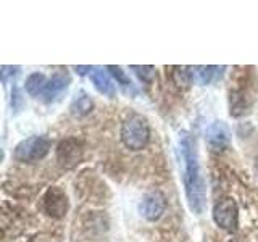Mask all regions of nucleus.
<instances>
[{
	"label": "nucleus",
	"mask_w": 258,
	"mask_h": 242,
	"mask_svg": "<svg viewBox=\"0 0 258 242\" xmlns=\"http://www.w3.org/2000/svg\"><path fill=\"white\" fill-rule=\"evenodd\" d=\"M52 147V142L45 136H31L28 139L21 141L15 147L13 155L23 163H32V161L42 160Z\"/></svg>",
	"instance_id": "7ed1b4c3"
},
{
	"label": "nucleus",
	"mask_w": 258,
	"mask_h": 242,
	"mask_svg": "<svg viewBox=\"0 0 258 242\" xmlns=\"http://www.w3.org/2000/svg\"><path fill=\"white\" fill-rule=\"evenodd\" d=\"M68 86H70V76L68 75H55L47 83L44 92L40 97L44 99V102L50 103V102L58 99V97L68 89Z\"/></svg>",
	"instance_id": "1a4fd4ad"
},
{
	"label": "nucleus",
	"mask_w": 258,
	"mask_h": 242,
	"mask_svg": "<svg viewBox=\"0 0 258 242\" xmlns=\"http://www.w3.org/2000/svg\"><path fill=\"white\" fill-rule=\"evenodd\" d=\"M205 139L208 145L215 150H223L229 145L231 141V134L229 129L223 121H213L212 125L207 128L205 131Z\"/></svg>",
	"instance_id": "0eeeda50"
},
{
	"label": "nucleus",
	"mask_w": 258,
	"mask_h": 242,
	"mask_svg": "<svg viewBox=\"0 0 258 242\" xmlns=\"http://www.w3.org/2000/svg\"><path fill=\"white\" fill-rule=\"evenodd\" d=\"M166 210V199L160 191H152L144 196L142 202L139 204L141 215L149 221H157Z\"/></svg>",
	"instance_id": "39448f33"
},
{
	"label": "nucleus",
	"mask_w": 258,
	"mask_h": 242,
	"mask_svg": "<svg viewBox=\"0 0 258 242\" xmlns=\"http://www.w3.org/2000/svg\"><path fill=\"white\" fill-rule=\"evenodd\" d=\"M47 83H48V81H47V78L42 75V73H32V75L28 76L24 87H26V92L29 95L36 97V95H42Z\"/></svg>",
	"instance_id": "ddd939ff"
},
{
	"label": "nucleus",
	"mask_w": 258,
	"mask_h": 242,
	"mask_svg": "<svg viewBox=\"0 0 258 242\" xmlns=\"http://www.w3.org/2000/svg\"><path fill=\"white\" fill-rule=\"evenodd\" d=\"M179 153L184 166V188H185V197H187L189 208L196 215H200L205 207V184L202 179L200 173V163H199V153L196 141L192 136L185 131L179 133Z\"/></svg>",
	"instance_id": "f257e3e1"
},
{
	"label": "nucleus",
	"mask_w": 258,
	"mask_h": 242,
	"mask_svg": "<svg viewBox=\"0 0 258 242\" xmlns=\"http://www.w3.org/2000/svg\"><path fill=\"white\" fill-rule=\"evenodd\" d=\"M150 128L141 115H131L121 126V141L131 150H142L149 144Z\"/></svg>",
	"instance_id": "f03ea898"
},
{
	"label": "nucleus",
	"mask_w": 258,
	"mask_h": 242,
	"mask_svg": "<svg viewBox=\"0 0 258 242\" xmlns=\"http://www.w3.org/2000/svg\"><path fill=\"white\" fill-rule=\"evenodd\" d=\"M91 81L100 94L108 95V97L115 95V84H113V81H111V78L107 71H103L102 68H92Z\"/></svg>",
	"instance_id": "9d476101"
},
{
	"label": "nucleus",
	"mask_w": 258,
	"mask_h": 242,
	"mask_svg": "<svg viewBox=\"0 0 258 242\" xmlns=\"http://www.w3.org/2000/svg\"><path fill=\"white\" fill-rule=\"evenodd\" d=\"M83 155V149H81V144L76 139H67L60 142L58 149H56V158H58L61 166H75L78 161L81 160Z\"/></svg>",
	"instance_id": "6e6552de"
},
{
	"label": "nucleus",
	"mask_w": 258,
	"mask_h": 242,
	"mask_svg": "<svg viewBox=\"0 0 258 242\" xmlns=\"http://www.w3.org/2000/svg\"><path fill=\"white\" fill-rule=\"evenodd\" d=\"M20 73V67H8V65H4L2 67V83L7 84L8 79L16 76Z\"/></svg>",
	"instance_id": "dca6fc26"
},
{
	"label": "nucleus",
	"mask_w": 258,
	"mask_h": 242,
	"mask_svg": "<svg viewBox=\"0 0 258 242\" xmlns=\"http://www.w3.org/2000/svg\"><path fill=\"white\" fill-rule=\"evenodd\" d=\"M44 208L48 216L63 218L68 212V197L61 189L50 188L44 197Z\"/></svg>",
	"instance_id": "423d86ee"
},
{
	"label": "nucleus",
	"mask_w": 258,
	"mask_h": 242,
	"mask_svg": "<svg viewBox=\"0 0 258 242\" xmlns=\"http://www.w3.org/2000/svg\"><path fill=\"white\" fill-rule=\"evenodd\" d=\"M92 108H94V102L84 91L78 92L70 105V111L75 118H83V116L89 115Z\"/></svg>",
	"instance_id": "9b49d317"
},
{
	"label": "nucleus",
	"mask_w": 258,
	"mask_h": 242,
	"mask_svg": "<svg viewBox=\"0 0 258 242\" xmlns=\"http://www.w3.org/2000/svg\"><path fill=\"white\" fill-rule=\"evenodd\" d=\"M75 70L79 73V75H86V71H92L91 67H75Z\"/></svg>",
	"instance_id": "f3484780"
},
{
	"label": "nucleus",
	"mask_w": 258,
	"mask_h": 242,
	"mask_svg": "<svg viewBox=\"0 0 258 242\" xmlns=\"http://www.w3.org/2000/svg\"><path fill=\"white\" fill-rule=\"evenodd\" d=\"M213 220L221 229L234 232L239 226V208L232 199H221L213 207Z\"/></svg>",
	"instance_id": "20e7f679"
},
{
	"label": "nucleus",
	"mask_w": 258,
	"mask_h": 242,
	"mask_svg": "<svg viewBox=\"0 0 258 242\" xmlns=\"http://www.w3.org/2000/svg\"><path fill=\"white\" fill-rule=\"evenodd\" d=\"M256 161H258V160H256Z\"/></svg>",
	"instance_id": "a211bd4d"
},
{
	"label": "nucleus",
	"mask_w": 258,
	"mask_h": 242,
	"mask_svg": "<svg viewBox=\"0 0 258 242\" xmlns=\"http://www.w3.org/2000/svg\"><path fill=\"white\" fill-rule=\"evenodd\" d=\"M113 76H115V79H116V83L123 87V91L124 92H127V94H136V89H134V84L131 83V79H129L126 75H124V71L121 70L119 67H113V65H110V67L107 68Z\"/></svg>",
	"instance_id": "4468645a"
},
{
	"label": "nucleus",
	"mask_w": 258,
	"mask_h": 242,
	"mask_svg": "<svg viewBox=\"0 0 258 242\" xmlns=\"http://www.w3.org/2000/svg\"><path fill=\"white\" fill-rule=\"evenodd\" d=\"M131 70L136 71V75L139 76L141 81H144V83H152V79L155 78V68L153 67H131Z\"/></svg>",
	"instance_id": "2eb2a0df"
},
{
	"label": "nucleus",
	"mask_w": 258,
	"mask_h": 242,
	"mask_svg": "<svg viewBox=\"0 0 258 242\" xmlns=\"http://www.w3.org/2000/svg\"><path fill=\"white\" fill-rule=\"evenodd\" d=\"M218 67H190V75H192V83H197L202 86L210 84L215 79Z\"/></svg>",
	"instance_id": "f8f14e48"
}]
</instances>
